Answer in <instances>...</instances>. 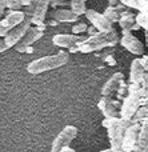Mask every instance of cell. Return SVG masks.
<instances>
[{"label": "cell", "mask_w": 148, "mask_h": 152, "mask_svg": "<svg viewBox=\"0 0 148 152\" xmlns=\"http://www.w3.org/2000/svg\"><path fill=\"white\" fill-rule=\"evenodd\" d=\"M117 3H119V0H108V5H111V7L116 5Z\"/></svg>", "instance_id": "obj_34"}, {"label": "cell", "mask_w": 148, "mask_h": 152, "mask_svg": "<svg viewBox=\"0 0 148 152\" xmlns=\"http://www.w3.org/2000/svg\"><path fill=\"white\" fill-rule=\"evenodd\" d=\"M51 0H34L32 1V15L31 21L34 26L42 24L45 21V16H47V10L50 7Z\"/></svg>", "instance_id": "obj_11"}, {"label": "cell", "mask_w": 148, "mask_h": 152, "mask_svg": "<svg viewBox=\"0 0 148 152\" xmlns=\"http://www.w3.org/2000/svg\"><path fill=\"white\" fill-rule=\"evenodd\" d=\"M7 50H9V48H8V45L5 44L4 39H0V53L4 52V51H7Z\"/></svg>", "instance_id": "obj_32"}, {"label": "cell", "mask_w": 148, "mask_h": 152, "mask_svg": "<svg viewBox=\"0 0 148 152\" xmlns=\"http://www.w3.org/2000/svg\"><path fill=\"white\" fill-rule=\"evenodd\" d=\"M84 16L90 20L91 26L95 27L99 32H108L114 28V24H112L103 13L98 12V11L92 10V8H90V10L87 8L84 12Z\"/></svg>", "instance_id": "obj_8"}, {"label": "cell", "mask_w": 148, "mask_h": 152, "mask_svg": "<svg viewBox=\"0 0 148 152\" xmlns=\"http://www.w3.org/2000/svg\"><path fill=\"white\" fill-rule=\"evenodd\" d=\"M50 18L55 19L58 23H75L79 20V16L68 8H53L50 12Z\"/></svg>", "instance_id": "obj_13"}, {"label": "cell", "mask_w": 148, "mask_h": 152, "mask_svg": "<svg viewBox=\"0 0 148 152\" xmlns=\"http://www.w3.org/2000/svg\"><path fill=\"white\" fill-rule=\"evenodd\" d=\"M117 23H119V26L122 29L131 31V26L135 23V15L132 13V11H130V8H125L124 11L120 12Z\"/></svg>", "instance_id": "obj_18"}, {"label": "cell", "mask_w": 148, "mask_h": 152, "mask_svg": "<svg viewBox=\"0 0 148 152\" xmlns=\"http://www.w3.org/2000/svg\"><path fill=\"white\" fill-rule=\"evenodd\" d=\"M136 145L140 148L141 152L148 151V120L144 119L140 121V127H139L138 132V139H136Z\"/></svg>", "instance_id": "obj_17"}, {"label": "cell", "mask_w": 148, "mask_h": 152, "mask_svg": "<svg viewBox=\"0 0 148 152\" xmlns=\"http://www.w3.org/2000/svg\"><path fill=\"white\" fill-rule=\"evenodd\" d=\"M5 10H7V3H5V0H0V19H1L3 15L5 13Z\"/></svg>", "instance_id": "obj_30"}, {"label": "cell", "mask_w": 148, "mask_h": 152, "mask_svg": "<svg viewBox=\"0 0 148 152\" xmlns=\"http://www.w3.org/2000/svg\"><path fill=\"white\" fill-rule=\"evenodd\" d=\"M68 1H69V0H68Z\"/></svg>", "instance_id": "obj_35"}, {"label": "cell", "mask_w": 148, "mask_h": 152, "mask_svg": "<svg viewBox=\"0 0 148 152\" xmlns=\"http://www.w3.org/2000/svg\"><path fill=\"white\" fill-rule=\"evenodd\" d=\"M26 18L23 10H8L4 18L0 19V37H4L15 26Z\"/></svg>", "instance_id": "obj_5"}, {"label": "cell", "mask_w": 148, "mask_h": 152, "mask_svg": "<svg viewBox=\"0 0 148 152\" xmlns=\"http://www.w3.org/2000/svg\"><path fill=\"white\" fill-rule=\"evenodd\" d=\"M68 5V0H51L50 7L58 8V7H67Z\"/></svg>", "instance_id": "obj_27"}, {"label": "cell", "mask_w": 148, "mask_h": 152, "mask_svg": "<svg viewBox=\"0 0 148 152\" xmlns=\"http://www.w3.org/2000/svg\"><path fill=\"white\" fill-rule=\"evenodd\" d=\"M131 124L130 120L122 119L120 116H115V118H104L103 127L107 128L108 132V139H109V151L112 152H120L122 151V139L123 134H124L125 128Z\"/></svg>", "instance_id": "obj_3"}, {"label": "cell", "mask_w": 148, "mask_h": 152, "mask_svg": "<svg viewBox=\"0 0 148 152\" xmlns=\"http://www.w3.org/2000/svg\"><path fill=\"white\" fill-rule=\"evenodd\" d=\"M124 80V75L123 72H115L108 80L106 81V84L101 88V95L103 96H112L116 91V88L119 87V84Z\"/></svg>", "instance_id": "obj_15"}, {"label": "cell", "mask_w": 148, "mask_h": 152, "mask_svg": "<svg viewBox=\"0 0 148 152\" xmlns=\"http://www.w3.org/2000/svg\"><path fill=\"white\" fill-rule=\"evenodd\" d=\"M103 61L106 64H108V66H116V60H115V58H114V55H108V56H106V58L103 59Z\"/></svg>", "instance_id": "obj_28"}, {"label": "cell", "mask_w": 148, "mask_h": 152, "mask_svg": "<svg viewBox=\"0 0 148 152\" xmlns=\"http://www.w3.org/2000/svg\"><path fill=\"white\" fill-rule=\"evenodd\" d=\"M139 61H140V64L144 67V69L147 71L148 69V56L146 55V53H143V58L139 59Z\"/></svg>", "instance_id": "obj_29"}, {"label": "cell", "mask_w": 148, "mask_h": 152, "mask_svg": "<svg viewBox=\"0 0 148 152\" xmlns=\"http://www.w3.org/2000/svg\"><path fill=\"white\" fill-rule=\"evenodd\" d=\"M87 24L85 23H82V21H75V24L72 26V34H75V35H80V34H83V32H85V29H87Z\"/></svg>", "instance_id": "obj_26"}, {"label": "cell", "mask_w": 148, "mask_h": 152, "mask_svg": "<svg viewBox=\"0 0 148 152\" xmlns=\"http://www.w3.org/2000/svg\"><path fill=\"white\" fill-rule=\"evenodd\" d=\"M140 123H131L125 128L122 139V151L124 152H132L133 147L136 145V139H138V132Z\"/></svg>", "instance_id": "obj_10"}, {"label": "cell", "mask_w": 148, "mask_h": 152, "mask_svg": "<svg viewBox=\"0 0 148 152\" xmlns=\"http://www.w3.org/2000/svg\"><path fill=\"white\" fill-rule=\"evenodd\" d=\"M85 36H80V35H68V34H58L52 37L53 45L60 48H71L74 45L79 44Z\"/></svg>", "instance_id": "obj_12"}, {"label": "cell", "mask_w": 148, "mask_h": 152, "mask_svg": "<svg viewBox=\"0 0 148 152\" xmlns=\"http://www.w3.org/2000/svg\"><path fill=\"white\" fill-rule=\"evenodd\" d=\"M67 63H68V53L64 52V51H60L55 55L43 56V58H39L36 60L31 61L27 66V71L31 75H40L43 72L60 68V67L66 66Z\"/></svg>", "instance_id": "obj_2"}, {"label": "cell", "mask_w": 148, "mask_h": 152, "mask_svg": "<svg viewBox=\"0 0 148 152\" xmlns=\"http://www.w3.org/2000/svg\"><path fill=\"white\" fill-rule=\"evenodd\" d=\"M77 134H79V129L75 126H66L58 134V136L53 139L52 147H51L52 152H58L64 145H69L72 143V140L77 136Z\"/></svg>", "instance_id": "obj_6"}, {"label": "cell", "mask_w": 148, "mask_h": 152, "mask_svg": "<svg viewBox=\"0 0 148 152\" xmlns=\"http://www.w3.org/2000/svg\"><path fill=\"white\" fill-rule=\"evenodd\" d=\"M85 1H87V0H69V7H71L69 10L77 16L84 15L85 10H87Z\"/></svg>", "instance_id": "obj_20"}, {"label": "cell", "mask_w": 148, "mask_h": 152, "mask_svg": "<svg viewBox=\"0 0 148 152\" xmlns=\"http://www.w3.org/2000/svg\"><path fill=\"white\" fill-rule=\"evenodd\" d=\"M103 15L106 16V18L108 19V20L111 21L112 24H114V23H117L120 13L117 12L116 8H115V7H111V5H109V7H107V8H106V11L103 12Z\"/></svg>", "instance_id": "obj_23"}, {"label": "cell", "mask_w": 148, "mask_h": 152, "mask_svg": "<svg viewBox=\"0 0 148 152\" xmlns=\"http://www.w3.org/2000/svg\"><path fill=\"white\" fill-rule=\"evenodd\" d=\"M99 110L104 115V118H115L119 116V108L114 104V99L111 96H103L98 103Z\"/></svg>", "instance_id": "obj_14"}, {"label": "cell", "mask_w": 148, "mask_h": 152, "mask_svg": "<svg viewBox=\"0 0 148 152\" xmlns=\"http://www.w3.org/2000/svg\"><path fill=\"white\" fill-rule=\"evenodd\" d=\"M119 43V35L114 28L108 32H96L95 35L87 36L76 44L77 52L82 53H91L98 52L107 47H115Z\"/></svg>", "instance_id": "obj_1"}, {"label": "cell", "mask_w": 148, "mask_h": 152, "mask_svg": "<svg viewBox=\"0 0 148 152\" xmlns=\"http://www.w3.org/2000/svg\"><path fill=\"white\" fill-rule=\"evenodd\" d=\"M43 36H44V31H40V29H37L36 26H35V27L31 26L28 31L26 32V35H24V36L21 37L20 40H19L17 44H15V50L17 51V52L23 53L24 50H26L27 47L32 45L34 43H36L37 40H40Z\"/></svg>", "instance_id": "obj_9"}, {"label": "cell", "mask_w": 148, "mask_h": 152, "mask_svg": "<svg viewBox=\"0 0 148 152\" xmlns=\"http://www.w3.org/2000/svg\"><path fill=\"white\" fill-rule=\"evenodd\" d=\"M147 116H148L147 105H140V107L135 111V113H133L132 118L130 119V121L131 123H140V121H143L144 119H147Z\"/></svg>", "instance_id": "obj_21"}, {"label": "cell", "mask_w": 148, "mask_h": 152, "mask_svg": "<svg viewBox=\"0 0 148 152\" xmlns=\"http://www.w3.org/2000/svg\"><path fill=\"white\" fill-rule=\"evenodd\" d=\"M59 151H61V152H67V151H68V152H74L75 150H74V148H71L69 145H64V147H61Z\"/></svg>", "instance_id": "obj_33"}, {"label": "cell", "mask_w": 148, "mask_h": 152, "mask_svg": "<svg viewBox=\"0 0 148 152\" xmlns=\"http://www.w3.org/2000/svg\"><path fill=\"white\" fill-rule=\"evenodd\" d=\"M119 42L122 47H124L128 52L133 53V55H143L144 53V44L135 35H132V31L122 29V37H119Z\"/></svg>", "instance_id": "obj_7"}, {"label": "cell", "mask_w": 148, "mask_h": 152, "mask_svg": "<svg viewBox=\"0 0 148 152\" xmlns=\"http://www.w3.org/2000/svg\"><path fill=\"white\" fill-rule=\"evenodd\" d=\"M34 0H5L7 10H21L23 7L32 4Z\"/></svg>", "instance_id": "obj_22"}, {"label": "cell", "mask_w": 148, "mask_h": 152, "mask_svg": "<svg viewBox=\"0 0 148 152\" xmlns=\"http://www.w3.org/2000/svg\"><path fill=\"white\" fill-rule=\"evenodd\" d=\"M31 26H32L31 16L26 15V18H24L23 20L17 24V26H15L7 35H5L4 37H3V39H4V42H5V44L8 45V48L15 47V44H17L19 40H20L24 35H26V32L28 31Z\"/></svg>", "instance_id": "obj_4"}, {"label": "cell", "mask_w": 148, "mask_h": 152, "mask_svg": "<svg viewBox=\"0 0 148 152\" xmlns=\"http://www.w3.org/2000/svg\"><path fill=\"white\" fill-rule=\"evenodd\" d=\"M130 10H138L139 12H148V0H119Z\"/></svg>", "instance_id": "obj_19"}, {"label": "cell", "mask_w": 148, "mask_h": 152, "mask_svg": "<svg viewBox=\"0 0 148 152\" xmlns=\"http://www.w3.org/2000/svg\"><path fill=\"white\" fill-rule=\"evenodd\" d=\"M148 16L146 12H138V15H135V23L138 24L140 28H143L144 31L148 28Z\"/></svg>", "instance_id": "obj_24"}, {"label": "cell", "mask_w": 148, "mask_h": 152, "mask_svg": "<svg viewBox=\"0 0 148 152\" xmlns=\"http://www.w3.org/2000/svg\"><path fill=\"white\" fill-rule=\"evenodd\" d=\"M146 75H147V71L140 64L139 59H133L132 63H131V68H130V83L141 84V81H143Z\"/></svg>", "instance_id": "obj_16"}, {"label": "cell", "mask_w": 148, "mask_h": 152, "mask_svg": "<svg viewBox=\"0 0 148 152\" xmlns=\"http://www.w3.org/2000/svg\"><path fill=\"white\" fill-rule=\"evenodd\" d=\"M85 32H87V34H88V36H91V35H95L96 32H99V31H98V29H96L93 26H91V27H87V29H85Z\"/></svg>", "instance_id": "obj_31"}, {"label": "cell", "mask_w": 148, "mask_h": 152, "mask_svg": "<svg viewBox=\"0 0 148 152\" xmlns=\"http://www.w3.org/2000/svg\"><path fill=\"white\" fill-rule=\"evenodd\" d=\"M115 94H116L117 100H123V97H124L125 95H127V83H125L124 80H123L122 83L119 84V87L116 88Z\"/></svg>", "instance_id": "obj_25"}]
</instances>
